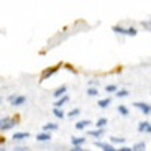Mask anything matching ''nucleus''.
Here are the masks:
<instances>
[{"instance_id":"10","label":"nucleus","mask_w":151,"mask_h":151,"mask_svg":"<svg viewBox=\"0 0 151 151\" xmlns=\"http://www.w3.org/2000/svg\"><path fill=\"white\" fill-rule=\"evenodd\" d=\"M68 102H69V97H68V95H63L61 99H58V100H56V109H59L61 105H64V104H68Z\"/></svg>"},{"instance_id":"19","label":"nucleus","mask_w":151,"mask_h":151,"mask_svg":"<svg viewBox=\"0 0 151 151\" xmlns=\"http://www.w3.org/2000/svg\"><path fill=\"white\" fill-rule=\"evenodd\" d=\"M56 128H58L56 123H48V125H45V130H46V132H51V130H56Z\"/></svg>"},{"instance_id":"18","label":"nucleus","mask_w":151,"mask_h":151,"mask_svg":"<svg viewBox=\"0 0 151 151\" xmlns=\"http://www.w3.org/2000/svg\"><path fill=\"white\" fill-rule=\"evenodd\" d=\"M87 95L95 97V95H97V89H95V87H89V89H87Z\"/></svg>"},{"instance_id":"14","label":"nucleus","mask_w":151,"mask_h":151,"mask_svg":"<svg viewBox=\"0 0 151 151\" xmlns=\"http://www.w3.org/2000/svg\"><path fill=\"white\" fill-rule=\"evenodd\" d=\"M110 102H112L110 99H102V100H99V107H100V109H105V107L110 105Z\"/></svg>"},{"instance_id":"8","label":"nucleus","mask_w":151,"mask_h":151,"mask_svg":"<svg viewBox=\"0 0 151 151\" xmlns=\"http://www.w3.org/2000/svg\"><path fill=\"white\" fill-rule=\"evenodd\" d=\"M89 125H91V122H89V120H79L77 123H76V128H77V130H84V128H87Z\"/></svg>"},{"instance_id":"1","label":"nucleus","mask_w":151,"mask_h":151,"mask_svg":"<svg viewBox=\"0 0 151 151\" xmlns=\"http://www.w3.org/2000/svg\"><path fill=\"white\" fill-rule=\"evenodd\" d=\"M15 120L10 117H4V118H0V132H7V130L13 128L15 127Z\"/></svg>"},{"instance_id":"17","label":"nucleus","mask_w":151,"mask_h":151,"mask_svg":"<svg viewBox=\"0 0 151 151\" xmlns=\"http://www.w3.org/2000/svg\"><path fill=\"white\" fill-rule=\"evenodd\" d=\"M107 125V118H99V122H97V127H99V130H102L104 127Z\"/></svg>"},{"instance_id":"9","label":"nucleus","mask_w":151,"mask_h":151,"mask_svg":"<svg viewBox=\"0 0 151 151\" xmlns=\"http://www.w3.org/2000/svg\"><path fill=\"white\" fill-rule=\"evenodd\" d=\"M97 146H99V148H102L104 151H118V150H115L113 146H110L109 143H100V141H99V143H97Z\"/></svg>"},{"instance_id":"24","label":"nucleus","mask_w":151,"mask_h":151,"mask_svg":"<svg viewBox=\"0 0 151 151\" xmlns=\"http://www.w3.org/2000/svg\"><path fill=\"white\" fill-rule=\"evenodd\" d=\"M102 130H95V132H91V133H89V136H100V135H102Z\"/></svg>"},{"instance_id":"20","label":"nucleus","mask_w":151,"mask_h":151,"mask_svg":"<svg viewBox=\"0 0 151 151\" xmlns=\"http://www.w3.org/2000/svg\"><path fill=\"white\" fill-rule=\"evenodd\" d=\"M79 113H81V110H79V109H72L71 112L68 113V117H77Z\"/></svg>"},{"instance_id":"13","label":"nucleus","mask_w":151,"mask_h":151,"mask_svg":"<svg viewBox=\"0 0 151 151\" xmlns=\"http://www.w3.org/2000/svg\"><path fill=\"white\" fill-rule=\"evenodd\" d=\"M148 128H150V122H141L138 125V132H148Z\"/></svg>"},{"instance_id":"15","label":"nucleus","mask_w":151,"mask_h":151,"mask_svg":"<svg viewBox=\"0 0 151 151\" xmlns=\"http://www.w3.org/2000/svg\"><path fill=\"white\" fill-rule=\"evenodd\" d=\"M117 110H118V113H120V115H123V117H127V115H128V109H127L125 105H120Z\"/></svg>"},{"instance_id":"25","label":"nucleus","mask_w":151,"mask_h":151,"mask_svg":"<svg viewBox=\"0 0 151 151\" xmlns=\"http://www.w3.org/2000/svg\"><path fill=\"white\" fill-rule=\"evenodd\" d=\"M141 25H143L145 28H148V30H151V20H148V22H143Z\"/></svg>"},{"instance_id":"3","label":"nucleus","mask_w":151,"mask_h":151,"mask_svg":"<svg viewBox=\"0 0 151 151\" xmlns=\"http://www.w3.org/2000/svg\"><path fill=\"white\" fill-rule=\"evenodd\" d=\"M8 100H10L12 105H23V104L27 102V97H23V95H12V97H8Z\"/></svg>"},{"instance_id":"5","label":"nucleus","mask_w":151,"mask_h":151,"mask_svg":"<svg viewBox=\"0 0 151 151\" xmlns=\"http://www.w3.org/2000/svg\"><path fill=\"white\" fill-rule=\"evenodd\" d=\"M28 136H30V135H28L27 132H18V133H13L12 140H13V141H22V140H27Z\"/></svg>"},{"instance_id":"21","label":"nucleus","mask_w":151,"mask_h":151,"mask_svg":"<svg viewBox=\"0 0 151 151\" xmlns=\"http://www.w3.org/2000/svg\"><path fill=\"white\" fill-rule=\"evenodd\" d=\"M128 95V91L127 89H122V91H117V97H127Z\"/></svg>"},{"instance_id":"29","label":"nucleus","mask_w":151,"mask_h":151,"mask_svg":"<svg viewBox=\"0 0 151 151\" xmlns=\"http://www.w3.org/2000/svg\"><path fill=\"white\" fill-rule=\"evenodd\" d=\"M82 151H87V150H82Z\"/></svg>"},{"instance_id":"6","label":"nucleus","mask_w":151,"mask_h":151,"mask_svg":"<svg viewBox=\"0 0 151 151\" xmlns=\"http://www.w3.org/2000/svg\"><path fill=\"white\" fill-rule=\"evenodd\" d=\"M66 92H68V87L61 86V87H58L56 91H54V97H63V95H66Z\"/></svg>"},{"instance_id":"16","label":"nucleus","mask_w":151,"mask_h":151,"mask_svg":"<svg viewBox=\"0 0 151 151\" xmlns=\"http://www.w3.org/2000/svg\"><path fill=\"white\" fill-rule=\"evenodd\" d=\"M53 113H54V115H56L58 118H63V117H64V112H63V110H61V109H56V107H54V109H53Z\"/></svg>"},{"instance_id":"11","label":"nucleus","mask_w":151,"mask_h":151,"mask_svg":"<svg viewBox=\"0 0 151 151\" xmlns=\"http://www.w3.org/2000/svg\"><path fill=\"white\" fill-rule=\"evenodd\" d=\"M36 140L38 141H49L51 140V135H49V133H40V135L36 136Z\"/></svg>"},{"instance_id":"27","label":"nucleus","mask_w":151,"mask_h":151,"mask_svg":"<svg viewBox=\"0 0 151 151\" xmlns=\"http://www.w3.org/2000/svg\"><path fill=\"white\" fill-rule=\"evenodd\" d=\"M0 151H7V150H4V148H0Z\"/></svg>"},{"instance_id":"23","label":"nucleus","mask_w":151,"mask_h":151,"mask_svg":"<svg viewBox=\"0 0 151 151\" xmlns=\"http://www.w3.org/2000/svg\"><path fill=\"white\" fill-rule=\"evenodd\" d=\"M105 91H107V92H117L118 89H117V86H113V84H110V86H107V87H105Z\"/></svg>"},{"instance_id":"22","label":"nucleus","mask_w":151,"mask_h":151,"mask_svg":"<svg viewBox=\"0 0 151 151\" xmlns=\"http://www.w3.org/2000/svg\"><path fill=\"white\" fill-rule=\"evenodd\" d=\"M112 143H125V138H122V136H113Z\"/></svg>"},{"instance_id":"4","label":"nucleus","mask_w":151,"mask_h":151,"mask_svg":"<svg viewBox=\"0 0 151 151\" xmlns=\"http://www.w3.org/2000/svg\"><path fill=\"white\" fill-rule=\"evenodd\" d=\"M135 107H136V109H140L141 112L145 113V115L151 113V105H150V104H145V102H135Z\"/></svg>"},{"instance_id":"26","label":"nucleus","mask_w":151,"mask_h":151,"mask_svg":"<svg viewBox=\"0 0 151 151\" xmlns=\"http://www.w3.org/2000/svg\"><path fill=\"white\" fill-rule=\"evenodd\" d=\"M71 151H82V148H76V146H74V148H72Z\"/></svg>"},{"instance_id":"28","label":"nucleus","mask_w":151,"mask_h":151,"mask_svg":"<svg viewBox=\"0 0 151 151\" xmlns=\"http://www.w3.org/2000/svg\"><path fill=\"white\" fill-rule=\"evenodd\" d=\"M148 132H151V125H150V128H148Z\"/></svg>"},{"instance_id":"7","label":"nucleus","mask_w":151,"mask_h":151,"mask_svg":"<svg viewBox=\"0 0 151 151\" xmlns=\"http://www.w3.org/2000/svg\"><path fill=\"white\" fill-rule=\"evenodd\" d=\"M132 151H146V145H145V141H138V143L133 145Z\"/></svg>"},{"instance_id":"2","label":"nucleus","mask_w":151,"mask_h":151,"mask_svg":"<svg viewBox=\"0 0 151 151\" xmlns=\"http://www.w3.org/2000/svg\"><path fill=\"white\" fill-rule=\"evenodd\" d=\"M113 31L115 33H120V35H128V36H135L136 35V30L135 28H122V27H113Z\"/></svg>"},{"instance_id":"12","label":"nucleus","mask_w":151,"mask_h":151,"mask_svg":"<svg viewBox=\"0 0 151 151\" xmlns=\"http://www.w3.org/2000/svg\"><path fill=\"white\" fill-rule=\"evenodd\" d=\"M84 141H86V138H77V136L72 138V145H74L76 148H81V145H84Z\"/></svg>"}]
</instances>
